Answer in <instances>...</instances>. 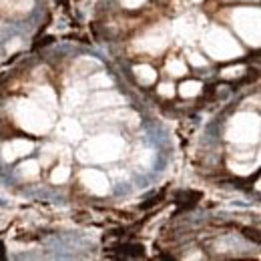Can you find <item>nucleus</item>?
Instances as JSON below:
<instances>
[{
	"label": "nucleus",
	"instance_id": "obj_1",
	"mask_svg": "<svg viewBox=\"0 0 261 261\" xmlns=\"http://www.w3.org/2000/svg\"><path fill=\"white\" fill-rule=\"evenodd\" d=\"M125 151V143L117 135H100L87 141L81 151L79 159L85 163H111L117 161Z\"/></svg>",
	"mask_w": 261,
	"mask_h": 261
},
{
	"label": "nucleus",
	"instance_id": "obj_2",
	"mask_svg": "<svg viewBox=\"0 0 261 261\" xmlns=\"http://www.w3.org/2000/svg\"><path fill=\"white\" fill-rule=\"evenodd\" d=\"M14 119L18 123V127H22L33 135H44V133L53 129V117H50L48 109H44L34 98H29V100L22 98V100L16 102Z\"/></svg>",
	"mask_w": 261,
	"mask_h": 261
},
{
	"label": "nucleus",
	"instance_id": "obj_3",
	"mask_svg": "<svg viewBox=\"0 0 261 261\" xmlns=\"http://www.w3.org/2000/svg\"><path fill=\"white\" fill-rule=\"evenodd\" d=\"M201 44L203 50L215 61H231L235 57H241V46L237 44V40L219 27L207 29L201 38Z\"/></svg>",
	"mask_w": 261,
	"mask_h": 261
},
{
	"label": "nucleus",
	"instance_id": "obj_4",
	"mask_svg": "<svg viewBox=\"0 0 261 261\" xmlns=\"http://www.w3.org/2000/svg\"><path fill=\"white\" fill-rule=\"evenodd\" d=\"M259 8H235L231 14V24H233L235 33L243 38V42H247L251 46H259Z\"/></svg>",
	"mask_w": 261,
	"mask_h": 261
},
{
	"label": "nucleus",
	"instance_id": "obj_5",
	"mask_svg": "<svg viewBox=\"0 0 261 261\" xmlns=\"http://www.w3.org/2000/svg\"><path fill=\"white\" fill-rule=\"evenodd\" d=\"M227 139L235 145H251L259 139V117L251 113H237L227 127Z\"/></svg>",
	"mask_w": 261,
	"mask_h": 261
},
{
	"label": "nucleus",
	"instance_id": "obj_6",
	"mask_svg": "<svg viewBox=\"0 0 261 261\" xmlns=\"http://www.w3.org/2000/svg\"><path fill=\"white\" fill-rule=\"evenodd\" d=\"M167 44H169V34L161 27L145 33L137 40V48L141 53H147V55H161L167 48Z\"/></svg>",
	"mask_w": 261,
	"mask_h": 261
},
{
	"label": "nucleus",
	"instance_id": "obj_7",
	"mask_svg": "<svg viewBox=\"0 0 261 261\" xmlns=\"http://www.w3.org/2000/svg\"><path fill=\"white\" fill-rule=\"evenodd\" d=\"M81 181L95 195H107L109 193V187H111L107 175L102 171H95V169H85L81 173Z\"/></svg>",
	"mask_w": 261,
	"mask_h": 261
},
{
	"label": "nucleus",
	"instance_id": "obj_8",
	"mask_svg": "<svg viewBox=\"0 0 261 261\" xmlns=\"http://www.w3.org/2000/svg\"><path fill=\"white\" fill-rule=\"evenodd\" d=\"M89 105L93 109H121L125 105V97L115 93V91L100 89V91H97L93 97L89 98Z\"/></svg>",
	"mask_w": 261,
	"mask_h": 261
},
{
	"label": "nucleus",
	"instance_id": "obj_9",
	"mask_svg": "<svg viewBox=\"0 0 261 261\" xmlns=\"http://www.w3.org/2000/svg\"><path fill=\"white\" fill-rule=\"evenodd\" d=\"M34 149L33 141H27V139H14L10 143H6L2 147V155H4V161H14L18 157H24V155H31Z\"/></svg>",
	"mask_w": 261,
	"mask_h": 261
},
{
	"label": "nucleus",
	"instance_id": "obj_10",
	"mask_svg": "<svg viewBox=\"0 0 261 261\" xmlns=\"http://www.w3.org/2000/svg\"><path fill=\"white\" fill-rule=\"evenodd\" d=\"M57 133H59V137H63L66 141H79V139H83V127L76 121H72V119L61 121L59 127H57Z\"/></svg>",
	"mask_w": 261,
	"mask_h": 261
},
{
	"label": "nucleus",
	"instance_id": "obj_11",
	"mask_svg": "<svg viewBox=\"0 0 261 261\" xmlns=\"http://www.w3.org/2000/svg\"><path fill=\"white\" fill-rule=\"evenodd\" d=\"M173 34L179 38V40H187L191 42L197 36V27L189 20V18H179L175 24H173Z\"/></svg>",
	"mask_w": 261,
	"mask_h": 261
},
{
	"label": "nucleus",
	"instance_id": "obj_12",
	"mask_svg": "<svg viewBox=\"0 0 261 261\" xmlns=\"http://www.w3.org/2000/svg\"><path fill=\"white\" fill-rule=\"evenodd\" d=\"M34 100L36 102H40L44 109H55V105H57V95H55V91L53 89H48V87H40V89H36V93H34Z\"/></svg>",
	"mask_w": 261,
	"mask_h": 261
},
{
	"label": "nucleus",
	"instance_id": "obj_13",
	"mask_svg": "<svg viewBox=\"0 0 261 261\" xmlns=\"http://www.w3.org/2000/svg\"><path fill=\"white\" fill-rule=\"evenodd\" d=\"M135 76L141 85H153L157 79V70L151 65H137L135 66Z\"/></svg>",
	"mask_w": 261,
	"mask_h": 261
},
{
	"label": "nucleus",
	"instance_id": "obj_14",
	"mask_svg": "<svg viewBox=\"0 0 261 261\" xmlns=\"http://www.w3.org/2000/svg\"><path fill=\"white\" fill-rule=\"evenodd\" d=\"M85 100H87L85 91H81L79 87H76V89H68L65 95V109H76V107H81Z\"/></svg>",
	"mask_w": 261,
	"mask_h": 261
},
{
	"label": "nucleus",
	"instance_id": "obj_15",
	"mask_svg": "<svg viewBox=\"0 0 261 261\" xmlns=\"http://www.w3.org/2000/svg\"><path fill=\"white\" fill-rule=\"evenodd\" d=\"M111 85H113V81H111V76H107L105 72H95V74H91V79H89V83H87V87L93 89V91L107 89V87H111Z\"/></svg>",
	"mask_w": 261,
	"mask_h": 261
},
{
	"label": "nucleus",
	"instance_id": "obj_16",
	"mask_svg": "<svg viewBox=\"0 0 261 261\" xmlns=\"http://www.w3.org/2000/svg\"><path fill=\"white\" fill-rule=\"evenodd\" d=\"M93 68H98V61H91L89 57H85V59H79L74 63L72 72H76V74H91Z\"/></svg>",
	"mask_w": 261,
	"mask_h": 261
},
{
	"label": "nucleus",
	"instance_id": "obj_17",
	"mask_svg": "<svg viewBox=\"0 0 261 261\" xmlns=\"http://www.w3.org/2000/svg\"><path fill=\"white\" fill-rule=\"evenodd\" d=\"M203 91V85L199 83V81H187V83H183L181 87H179V93L183 95V97H197L199 93Z\"/></svg>",
	"mask_w": 261,
	"mask_h": 261
},
{
	"label": "nucleus",
	"instance_id": "obj_18",
	"mask_svg": "<svg viewBox=\"0 0 261 261\" xmlns=\"http://www.w3.org/2000/svg\"><path fill=\"white\" fill-rule=\"evenodd\" d=\"M38 171H40V163L38 161H34V159H29V161H24V163L18 167V173L22 175V177H27V179H33L38 175Z\"/></svg>",
	"mask_w": 261,
	"mask_h": 261
},
{
	"label": "nucleus",
	"instance_id": "obj_19",
	"mask_svg": "<svg viewBox=\"0 0 261 261\" xmlns=\"http://www.w3.org/2000/svg\"><path fill=\"white\" fill-rule=\"evenodd\" d=\"M167 70H169V74H173V76H183V74H187V65H185L181 59H171V61L167 63Z\"/></svg>",
	"mask_w": 261,
	"mask_h": 261
},
{
	"label": "nucleus",
	"instance_id": "obj_20",
	"mask_svg": "<svg viewBox=\"0 0 261 261\" xmlns=\"http://www.w3.org/2000/svg\"><path fill=\"white\" fill-rule=\"evenodd\" d=\"M68 177H70V171H68V167H65V165H59V167L53 171V175H50V181H53V183H65Z\"/></svg>",
	"mask_w": 261,
	"mask_h": 261
},
{
	"label": "nucleus",
	"instance_id": "obj_21",
	"mask_svg": "<svg viewBox=\"0 0 261 261\" xmlns=\"http://www.w3.org/2000/svg\"><path fill=\"white\" fill-rule=\"evenodd\" d=\"M243 72H245V66H231V68H223L221 76H223V79H237V76H241Z\"/></svg>",
	"mask_w": 261,
	"mask_h": 261
},
{
	"label": "nucleus",
	"instance_id": "obj_22",
	"mask_svg": "<svg viewBox=\"0 0 261 261\" xmlns=\"http://www.w3.org/2000/svg\"><path fill=\"white\" fill-rule=\"evenodd\" d=\"M159 95H163V97H173V95H175V87H173L171 83L159 85Z\"/></svg>",
	"mask_w": 261,
	"mask_h": 261
},
{
	"label": "nucleus",
	"instance_id": "obj_23",
	"mask_svg": "<svg viewBox=\"0 0 261 261\" xmlns=\"http://www.w3.org/2000/svg\"><path fill=\"white\" fill-rule=\"evenodd\" d=\"M189 63L195 66H203L205 65V59H203V55H199V53H189Z\"/></svg>",
	"mask_w": 261,
	"mask_h": 261
},
{
	"label": "nucleus",
	"instance_id": "obj_24",
	"mask_svg": "<svg viewBox=\"0 0 261 261\" xmlns=\"http://www.w3.org/2000/svg\"><path fill=\"white\" fill-rule=\"evenodd\" d=\"M231 169L233 171H237V173H241V175H247L251 169H253V165H239V163H231Z\"/></svg>",
	"mask_w": 261,
	"mask_h": 261
},
{
	"label": "nucleus",
	"instance_id": "obj_25",
	"mask_svg": "<svg viewBox=\"0 0 261 261\" xmlns=\"http://www.w3.org/2000/svg\"><path fill=\"white\" fill-rule=\"evenodd\" d=\"M121 4H123L125 8L133 10V8H139V6H143V4H145V0H121Z\"/></svg>",
	"mask_w": 261,
	"mask_h": 261
},
{
	"label": "nucleus",
	"instance_id": "obj_26",
	"mask_svg": "<svg viewBox=\"0 0 261 261\" xmlns=\"http://www.w3.org/2000/svg\"><path fill=\"white\" fill-rule=\"evenodd\" d=\"M139 159H141V163L145 165V167H151V163H153V153L151 151H143Z\"/></svg>",
	"mask_w": 261,
	"mask_h": 261
},
{
	"label": "nucleus",
	"instance_id": "obj_27",
	"mask_svg": "<svg viewBox=\"0 0 261 261\" xmlns=\"http://www.w3.org/2000/svg\"><path fill=\"white\" fill-rule=\"evenodd\" d=\"M16 48H20V40H18V38L12 40V44H8V53H14Z\"/></svg>",
	"mask_w": 261,
	"mask_h": 261
},
{
	"label": "nucleus",
	"instance_id": "obj_28",
	"mask_svg": "<svg viewBox=\"0 0 261 261\" xmlns=\"http://www.w3.org/2000/svg\"><path fill=\"white\" fill-rule=\"evenodd\" d=\"M193 2H201V0H193Z\"/></svg>",
	"mask_w": 261,
	"mask_h": 261
}]
</instances>
